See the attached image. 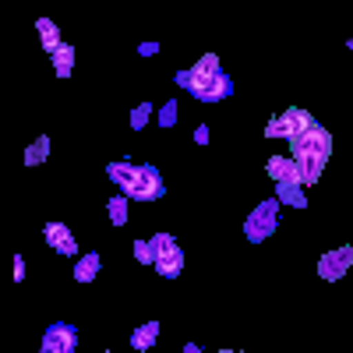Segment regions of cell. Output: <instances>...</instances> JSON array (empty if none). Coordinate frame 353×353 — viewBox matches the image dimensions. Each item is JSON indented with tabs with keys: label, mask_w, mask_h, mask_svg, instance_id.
Returning a JSON list of instances; mask_svg holds the SVG:
<instances>
[{
	"label": "cell",
	"mask_w": 353,
	"mask_h": 353,
	"mask_svg": "<svg viewBox=\"0 0 353 353\" xmlns=\"http://www.w3.org/2000/svg\"><path fill=\"white\" fill-rule=\"evenodd\" d=\"M173 81L181 85V88H188V92L194 96V99H201V103H223L230 92H233V81H230V74H198L194 68H188V71H176L173 74Z\"/></svg>",
	"instance_id": "cell-1"
},
{
	"label": "cell",
	"mask_w": 353,
	"mask_h": 353,
	"mask_svg": "<svg viewBox=\"0 0 353 353\" xmlns=\"http://www.w3.org/2000/svg\"><path fill=\"white\" fill-rule=\"evenodd\" d=\"M279 226V201L269 198V201H258L254 205V212L244 219V237L251 244H261V241H269L272 233Z\"/></svg>",
	"instance_id": "cell-2"
},
{
	"label": "cell",
	"mask_w": 353,
	"mask_h": 353,
	"mask_svg": "<svg viewBox=\"0 0 353 353\" xmlns=\"http://www.w3.org/2000/svg\"><path fill=\"white\" fill-rule=\"evenodd\" d=\"M297 156H318V159H329L332 156V134L314 124L311 131L304 134H293L290 138V159H297Z\"/></svg>",
	"instance_id": "cell-3"
},
{
	"label": "cell",
	"mask_w": 353,
	"mask_h": 353,
	"mask_svg": "<svg viewBox=\"0 0 353 353\" xmlns=\"http://www.w3.org/2000/svg\"><path fill=\"white\" fill-rule=\"evenodd\" d=\"M346 269H353V244L346 248H336V251H325L318 258V276L325 283H336L346 276Z\"/></svg>",
	"instance_id": "cell-4"
},
{
	"label": "cell",
	"mask_w": 353,
	"mask_h": 353,
	"mask_svg": "<svg viewBox=\"0 0 353 353\" xmlns=\"http://www.w3.org/2000/svg\"><path fill=\"white\" fill-rule=\"evenodd\" d=\"M166 194V184H163V176H159V170L156 166H149V163H141L138 166V184L131 188V201H152V198H163Z\"/></svg>",
	"instance_id": "cell-5"
},
{
	"label": "cell",
	"mask_w": 353,
	"mask_h": 353,
	"mask_svg": "<svg viewBox=\"0 0 353 353\" xmlns=\"http://www.w3.org/2000/svg\"><path fill=\"white\" fill-rule=\"evenodd\" d=\"M74 346H78L74 325H68V321H53V325L46 329V336H43L39 353H74Z\"/></svg>",
	"instance_id": "cell-6"
},
{
	"label": "cell",
	"mask_w": 353,
	"mask_h": 353,
	"mask_svg": "<svg viewBox=\"0 0 353 353\" xmlns=\"http://www.w3.org/2000/svg\"><path fill=\"white\" fill-rule=\"evenodd\" d=\"M43 237H46V244H50L57 254H78V241H74V233H71L64 223H46Z\"/></svg>",
	"instance_id": "cell-7"
},
{
	"label": "cell",
	"mask_w": 353,
	"mask_h": 353,
	"mask_svg": "<svg viewBox=\"0 0 353 353\" xmlns=\"http://www.w3.org/2000/svg\"><path fill=\"white\" fill-rule=\"evenodd\" d=\"M265 170H269V176L276 184H301V170L290 156H272L269 163H265Z\"/></svg>",
	"instance_id": "cell-8"
},
{
	"label": "cell",
	"mask_w": 353,
	"mask_h": 353,
	"mask_svg": "<svg viewBox=\"0 0 353 353\" xmlns=\"http://www.w3.org/2000/svg\"><path fill=\"white\" fill-rule=\"evenodd\" d=\"M106 176H110V181L121 188L124 194H131V188L138 184V166H134V163H110V166H106Z\"/></svg>",
	"instance_id": "cell-9"
},
{
	"label": "cell",
	"mask_w": 353,
	"mask_h": 353,
	"mask_svg": "<svg viewBox=\"0 0 353 353\" xmlns=\"http://www.w3.org/2000/svg\"><path fill=\"white\" fill-rule=\"evenodd\" d=\"M293 163H297V170H301V188H311V184H318V176H321V170H325V163H329V159H318V156H297Z\"/></svg>",
	"instance_id": "cell-10"
},
{
	"label": "cell",
	"mask_w": 353,
	"mask_h": 353,
	"mask_svg": "<svg viewBox=\"0 0 353 353\" xmlns=\"http://www.w3.org/2000/svg\"><path fill=\"white\" fill-rule=\"evenodd\" d=\"M36 32H39V43H43V50H46L50 57L64 46L61 28H57V21H50V18H39V21H36Z\"/></svg>",
	"instance_id": "cell-11"
},
{
	"label": "cell",
	"mask_w": 353,
	"mask_h": 353,
	"mask_svg": "<svg viewBox=\"0 0 353 353\" xmlns=\"http://www.w3.org/2000/svg\"><path fill=\"white\" fill-rule=\"evenodd\" d=\"M283 121H286V128H290V138H293V134H304V131H311V128L318 124L307 110H297V106L283 110Z\"/></svg>",
	"instance_id": "cell-12"
},
{
	"label": "cell",
	"mask_w": 353,
	"mask_h": 353,
	"mask_svg": "<svg viewBox=\"0 0 353 353\" xmlns=\"http://www.w3.org/2000/svg\"><path fill=\"white\" fill-rule=\"evenodd\" d=\"M276 201L293 205V209H307V194L301 184H276Z\"/></svg>",
	"instance_id": "cell-13"
},
{
	"label": "cell",
	"mask_w": 353,
	"mask_h": 353,
	"mask_svg": "<svg viewBox=\"0 0 353 353\" xmlns=\"http://www.w3.org/2000/svg\"><path fill=\"white\" fill-rule=\"evenodd\" d=\"M96 276H99V254L88 251V254H81L78 265H74V283H92Z\"/></svg>",
	"instance_id": "cell-14"
},
{
	"label": "cell",
	"mask_w": 353,
	"mask_h": 353,
	"mask_svg": "<svg viewBox=\"0 0 353 353\" xmlns=\"http://www.w3.org/2000/svg\"><path fill=\"white\" fill-rule=\"evenodd\" d=\"M152 269H156V272H159L163 279H176V276H181V269H184V251L156 258V265H152Z\"/></svg>",
	"instance_id": "cell-15"
},
{
	"label": "cell",
	"mask_w": 353,
	"mask_h": 353,
	"mask_svg": "<svg viewBox=\"0 0 353 353\" xmlns=\"http://www.w3.org/2000/svg\"><path fill=\"white\" fill-rule=\"evenodd\" d=\"M53 71H57V78H71V71H74V46L71 43H64L61 50H57L53 57Z\"/></svg>",
	"instance_id": "cell-16"
},
{
	"label": "cell",
	"mask_w": 353,
	"mask_h": 353,
	"mask_svg": "<svg viewBox=\"0 0 353 353\" xmlns=\"http://www.w3.org/2000/svg\"><path fill=\"white\" fill-rule=\"evenodd\" d=\"M156 339H159V321H145L141 329L131 332V346H134V350H149Z\"/></svg>",
	"instance_id": "cell-17"
},
{
	"label": "cell",
	"mask_w": 353,
	"mask_h": 353,
	"mask_svg": "<svg viewBox=\"0 0 353 353\" xmlns=\"http://www.w3.org/2000/svg\"><path fill=\"white\" fill-rule=\"evenodd\" d=\"M46 156H50V138L39 134V138L25 149V166H39V163H46Z\"/></svg>",
	"instance_id": "cell-18"
},
{
	"label": "cell",
	"mask_w": 353,
	"mask_h": 353,
	"mask_svg": "<svg viewBox=\"0 0 353 353\" xmlns=\"http://www.w3.org/2000/svg\"><path fill=\"white\" fill-rule=\"evenodd\" d=\"M149 244H152L156 258H163V254H176V251H181V244H176L173 233H156V237H149Z\"/></svg>",
	"instance_id": "cell-19"
},
{
	"label": "cell",
	"mask_w": 353,
	"mask_h": 353,
	"mask_svg": "<svg viewBox=\"0 0 353 353\" xmlns=\"http://www.w3.org/2000/svg\"><path fill=\"white\" fill-rule=\"evenodd\" d=\"M106 209H110V223H113V226H124V223H128V194L110 198Z\"/></svg>",
	"instance_id": "cell-20"
},
{
	"label": "cell",
	"mask_w": 353,
	"mask_h": 353,
	"mask_svg": "<svg viewBox=\"0 0 353 353\" xmlns=\"http://www.w3.org/2000/svg\"><path fill=\"white\" fill-rule=\"evenodd\" d=\"M152 110H156L152 103H141V106H134V110H131V128H134V131H141L145 124H149Z\"/></svg>",
	"instance_id": "cell-21"
},
{
	"label": "cell",
	"mask_w": 353,
	"mask_h": 353,
	"mask_svg": "<svg viewBox=\"0 0 353 353\" xmlns=\"http://www.w3.org/2000/svg\"><path fill=\"white\" fill-rule=\"evenodd\" d=\"M265 138H286V141H290V128H286V121H283V113L269 121V128H265Z\"/></svg>",
	"instance_id": "cell-22"
},
{
	"label": "cell",
	"mask_w": 353,
	"mask_h": 353,
	"mask_svg": "<svg viewBox=\"0 0 353 353\" xmlns=\"http://www.w3.org/2000/svg\"><path fill=\"white\" fill-rule=\"evenodd\" d=\"M194 71H198V74H219V57H216V53H205L201 61L194 64Z\"/></svg>",
	"instance_id": "cell-23"
},
{
	"label": "cell",
	"mask_w": 353,
	"mask_h": 353,
	"mask_svg": "<svg viewBox=\"0 0 353 353\" xmlns=\"http://www.w3.org/2000/svg\"><path fill=\"white\" fill-rule=\"evenodd\" d=\"M134 258H138L141 265H156V251H152V244H149V241H138V244H134Z\"/></svg>",
	"instance_id": "cell-24"
},
{
	"label": "cell",
	"mask_w": 353,
	"mask_h": 353,
	"mask_svg": "<svg viewBox=\"0 0 353 353\" xmlns=\"http://www.w3.org/2000/svg\"><path fill=\"white\" fill-rule=\"evenodd\" d=\"M173 121H176V103H166L159 110V128H173Z\"/></svg>",
	"instance_id": "cell-25"
},
{
	"label": "cell",
	"mask_w": 353,
	"mask_h": 353,
	"mask_svg": "<svg viewBox=\"0 0 353 353\" xmlns=\"http://www.w3.org/2000/svg\"><path fill=\"white\" fill-rule=\"evenodd\" d=\"M21 279H25V258L14 254V283H21Z\"/></svg>",
	"instance_id": "cell-26"
},
{
	"label": "cell",
	"mask_w": 353,
	"mask_h": 353,
	"mask_svg": "<svg viewBox=\"0 0 353 353\" xmlns=\"http://www.w3.org/2000/svg\"><path fill=\"white\" fill-rule=\"evenodd\" d=\"M194 141H198V145H209V128H205V124H198V131H194Z\"/></svg>",
	"instance_id": "cell-27"
},
{
	"label": "cell",
	"mask_w": 353,
	"mask_h": 353,
	"mask_svg": "<svg viewBox=\"0 0 353 353\" xmlns=\"http://www.w3.org/2000/svg\"><path fill=\"white\" fill-rule=\"evenodd\" d=\"M184 353H201V346L198 343H184Z\"/></svg>",
	"instance_id": "cell-28"
},
{
	"label": "cell",
	"mask_w": 353,
	"mask_h": 353,
	"mask_svg": "<svg viewBox=\"0 0 353 353\" xmlns=\"http://www.w3.org/2000/svg\"><path fill=\"white\" fill-rule=\"evenodd\" d=\"M219 353H237V350H219Z\"/></svg>",
	"instance_id": "cell-29"
},
{
	"label": "cell",
	"mask_w": 353,
	"mask_h": 353,
	"mask_svg": "<svg viewBox=\"0 0 353 353\" xmlns=\"http://www.w3.org/2000/svg\"><path fill=\"white\" fill-rule=\"evenodd\" d=\"M346 46H350V50H353V39H350V43H346Z\"/></svg>",
	"instance_id": "cell-30"
},
{
	"label": "cell",
	"mask_w": 353,
	"mask_h": 353,
	"mask_svg": "<svg viewBox=\"0 0 353 353\" xmlns=\"http://www.w3.org/2000/svg\"><path fill=\"white\" fill-rule=\"evenodd\" d=\"M103 353H110V350H103Z\"/></svg>",
	"instance_id": "cell-31"
}]
</instances>
